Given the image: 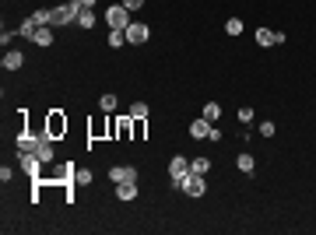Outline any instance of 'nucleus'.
Listing matches in <instances>:
<instances>
[{"instance_id": "nucleus-9", "label": "nucleus", "mask_w": 316, "mask_h": 235, "mask_svg": "<svg viewBox=\"0 0 316 235\" xmlns=\"http://www.w3.org/2000/svg\"><path fill=\"white\" fill-rule=\"evenodd\" d=\"M113 134H116V137H130V134H134V116H130V112L120 116V120L113 123Z\"/></svg>"}, {"instance_id": "nucleus-21", "label": "nucleus", "mask_w": 316, "mask_h": 235, "mask_svg": "<svg viewBox=\"0 0 316 235\" xmlns=\"http://www.w3.org/2000/svg\"><path fill=\"white\" fill-rule=\"evenodd\" d=\"M35 32H39V25H35V18H28V21H25V25H21V35H25V39H32V42H35Z\"/></svg>"}, {"instance_id": "nucleus-18", "label": "nucleus", "mask_w": 316, "mask_h": 235, "mask_svg": "<svg viewBox=\"0 0 316 235\" xmlns=\"http://www.w3.org/2000/svg\"><path fill=\"white\" fill-rule=\"evenodd\" d=\"M190 172L207 175V172H211V158H193V161H190Z\"/></svg>"}, {"instance_id": "nucleus-31", "label": "nucleus", "mask_w": 316, "mask_h": 235, "mask_svg": "<svg viewBox=\"0 0 316 235\" xmlns=\"http://www.w3.org/2000/svg\"><path fill=\"white\" fill-rule=\"evenodd\" d=\"M81 4H84V7H95V0H81Z\"/></svg>"}, {"instance_id": "nucleus-11", "label": "nucleus", "mask_w": 316, "mask_h": 235, "mask_svg": "<svg viewBox=\"0 0 316 235\" xmlns=\"http://www.w3.org/2000/svg\"><path fill=\"white\" fill-rule=\"evenodd\" d=\"M116 197H120L123 204H130V200L137 197V183H116Z\"/></svg>"}, {"instance_id": "nucleus-14", "label": "nucleus", "mask_w": 316, "mask_h": 235, "mask_svg": "<svg viewBox=\"0 0 316 235\" xmlns=\"http://www.w3.org/2000/svg\"><path fill=\"white\" fill-rule=\"evenodd\" d=\"M253 165H256V161H253V155H246V151L236 158V168L242 172V175H253Z\"/></svg>"}, {"instance_id": "nucleus-20", "label": "nucleus", "mask_w": 316, "mask_h": 235, "mask_svg": "<svg viewBox=\"0 0 316 235\" xmlns=\"http://www.w3.org/2000/svg\"><path fill=\"white\" fill-rule=\"evenodd\" d=\"M32 18H35V25H53V11H49V7H39Z\"/></svg>"}, {"instance_id": "nucleus-17", "label": "nucleus", "mask_w": 316, "mask_h": 235, "mask_svg": "<svg viewBox=\"0 0 316 235\" xmlns=\"http://www.w3.org/2000/svg\"><path fill=\"white\" fill-rule=\"evenodd\" d=\"M204 120H207V123H218V120H222V105H218V102H207V105H204Z\"/></svg>"}, {"instance_id": "nucleus-19", "label": "nucleus", "mask_w": 316, "mask_h": 235, "mask_svg": "<svg viewBox=\"0 0 316 235\" xmlns=\"http://www.w3.org/2000/svg\"><path fill=\"white\" fill-rule=\"evenodd\" d=\"M78 25H81V28H95V7H84V11H81Z\"/></svg>"}, {"instance_id": "nucleus-4", "label": "nucleus", "mask_w": 316, "mask_h": 235, "mask_svg": "<svg viewBox=\"0 0 316 235\" xmlns=\"http://www.w3.org/2000/svg\"><path fill=\"white\" fill-rule=\"evenodd\" d=\"M109 179L113 183H137V168L134 165H113L109 168Z\"/></svg>"}, {"instance_id": "nucleus-30", "label": "nucleus", "mask_w": 316, "mask_h": 235, "mask_svg": "<svg viewBox=\"0 0 316 235\" xmlns=\"http://www.w3.org/2000/svg\"><path fill=\"white\" fill-rule=\"evenodd\" d=\"M0 179H4V183H11V179H14V168H7V165H4V168H0Z\"/></svg>"}, {"instance_id": "nucleus-3", "label": "nucleus", "mask_w": 316, "mask_h": 235, "mask_svg": "<svg viewBox=\"0 0 316 235\" xmlns=\"http://www.w3.org/2000/svg\"><path fill=\"white\" fill-rule=\"evenodd\" d=\"M148 35H151L148 25H141V21H130V25H127V42H130V46H144Z\"/></svg>"}, {"instance_id": "nucleus-7", "label": "nucleus", "mask_w": 316, "mask_h": 235, "mask_svg": "<svg viewBox=\"0 0 316 235\" xmlns=\"http://www.w3.org/2000/svg\"><path fill=\"white\" fill-rule=\"evenodd\" d=\"M211 130H215V123H207V120H204V116H200V120H193V123H190V137H193V141H204V137H207V134H211Z\"/></svg>"}, {"instance_id": "nucleus-24", "label": "nucleus", "mask_w": 316, "mask_h": 235, "mask_svg": "<svg viewBox=\"0 0 316 235\" xmlns=\"http://www.w3.org/2000/svg\"><path fill=\"white\" fill-rule=\"evenodd\" d=\"M98 109H102V112H113V109H116V95H102V98H98Z\"/></svg>"}, {"instance_id": "nucleus-25", "label": "nucleus", "mask_w": 316, "mask_h": 235, "mask_svg": "<svg viewBox=\"0 0 316 235\" xmlns=\"http://www.w3.org/2000/svg\"><path fill=\"white\" fill-rule=\"evenodd\" d=\"M130 116H134V120H148V105H144V102H134V105H130Z\"/></svg>"}, {"instance_id": "nucleus-15", "label": "nucleus", "mask_w": 316, "mask_h": 235, "mask_svg": "<svg viewBox=\"0 0 316 235\" xmlns=\"http://www.w3.org/2000/svg\"><path fill=\"white\" fill-rule=\"evenodd\" d=\"M35 46H53V28L39 25V32H35Z\"/></svg>"}, {"instance_id": "nucleus-2", "label": "nucleus", "mask_w": 316, "mask_h": 235, "mask_svg": "<svg viewBox=\"0 0 316 235\" xmlns=\"http://www.w3.org/2000/svg\"><path fill=\"white\" fill-rule=\"evenodd\" d=\"M106 21H109V28H127V25H130V11H127L123 4H113V7L106 11Z\"/></svg>"}, {"instance_id": "nucleus-22", "label": "nucleus", "mask_w": 316, "mask_h": 235, "mask_svg": "<svg viewBox=\"0 0 316 235\" xmlns=\"http://www.w3.org/2000/svg\"><path fill=\"white\" fill-rule=\"evenodd\" d=\"M225 32H229L232 39H236V35H242V21H239V18H229V21H225Z\"/></svg>"}, {"instance_id": "nucleus-10", "label": "nucleus", "mask_w": 316, "mask_h": 235, "mask_svg": "<svg viewBox=\"0 0 316 235\" xmlns=\"http://www.w3.org/2000/svg\"><path fill=\"white\" fill-rule=\"evenodd\" d=\"M35 155L42 158V165H46V161H53V158H57V151H53V137H49V134H46V137H42V141H39V148H35Z\"/></svg>"}, {"instance_id": "nucleus-6", "label": "nucleus", "mask_w": 316, "mask_h": 235, "mask_svg": "<svg viewBox=\"0 0 316 235\" xmlns=\"http://www.w3.org/2000/svg\"><path fill=\"white\" fill-rule=\"evenodd\" d=\"M46 134H49V137H60V134H67V120H64L60 112H49V123H46Z\"/></svg>"}, {"instance_id": "nucleus-8", "label": "nucleus", "mask_w": 316, "mask_h": 235, "mask_svg": "<svg viewBox=\"0 0 316 235\" xmlns=\"http://www.w3.org/2000/svg\"><path fill=\"white\" fill-rule=\"evenodd\" d=\"M186 172H190V161H186L183 155H176L172 161H169V175H172V183H176V179H183Z\"/></svg>"}, {"instance_id": "nucleus-23", "label": "nucleus", "mask_w": 316, "mask_h": 235, "mask_svg": "<svg viewBox=\"0 0 316 235\" xmlns=\"http://www.w3.org/2000/svg\"><path fill=\"white\" fill-rule=\"evenodd\" d=\"M74 183L78 186H91V172L88 168H74Z\"/></svg>"}, {"instance_id": "nucleus-16", "label": "nucleus", "mask_w": 316, "mask_h": 235, "mask_svg": "<svg viewBox=\"0 0 316 235\" xmlns=\"http://www.w3.org/2000/svg\"><path fill=\"white\" fill-rule=\"evenodd\" d=\"M106 42H109V46H113V49H120V46H123V42H127V28H113V32H109V39H106Z\"/></svg>"}, {"instance_id": "nucleus-5", "label": "nucleus", "mask_w": 316, "mask_h": 235, "mask_svg": "<svg viewBox=\"0 0 316 235\" xmlns=\"http://www.w3.org/2000/svg\"><path fill=\"white\" fill-rule=\"evenodd\" d=\"M285 35L274 32V28H256V46H281Z\"/></svg>"}, {"instance_id": "nucleus-29", "label": "nucleus", "mask_w": 316, "mask_h": 235, "mask_svg": "<svg viewBox=\"0 0 316 235\" xmlns=\"http://www.w3.org/2000/svg\"><path fill=\"white\" fill-rule=\"evenodd\" d=\"M123 7H127V11H141V7H144V0H123Z\"/></svg>"}, {"instance_id": "nucleus-27", "label": "nucleus", "mask_w": 316, "mask_h": 235, "mask_svg": "<svg viewBox=\"0 0 316 235\" xmlns=\"http://www.w3.org/2000/svg\"><path fill=\"white\" fill-rule=\"evenodd\" d=\"M144 137V120H134V141Z\"/></svg>"}, {"instance_id": "nucleus-1", "label": "nucleus", "mask_w": 316, "mask_h": 235, "mask_svg": "<svg viewBox=\"0 0 316 235\" xmlns=\"http://www.w3.org/2000/svg\"><path fill=\"white\" fill-rule=\"evenodd\" d=\"M179 193H186V197H204L207 193V183H204V175H197V172H186L183 179H176L172 183Z\"/></svg>"}, {"instance_id": "nucleus-12", "label": "nucleus", "mask_w": 316, "mask_h": 235, "mask_svg": "<svg viewBox=\"0 0 316 235\" xmlns=\"http://www.w3.org/2000/svg\"><path fill=\"white\" fill-rule=\"evenodd\" d=\"M0 64H4V71H18V67L25 64V56H21V53H14V49H7Z\"/></svg>"}, {"instance_id": "nucleus-26", "label": "nucleus", "mask_w": 316, "mask_h": 235, "mask_svg": "<svg viewBox=\"0 0 316 235\" xmlns=\"http://www.w3.org/2000/svg\"><path fill=\"white\" fill-rule=\"evenodd\" d=\"M253 116H256V112H253L249 105H242V109H239V120H242V123H253Z\"/></svg>"}, {"instance_id": "nucleus-13", "label": "nucleus", "mask_w": 316, "mask_h": 235, "mask_svg": "<svg viewBox=\"0 0 316 235\" xmlns=\"http://www.w3.org/2000/svg\"><path fill=\"white\" fill-rule=\"evenodd\" d=\"M42 137H46V134H39V137H32V134H21V137H18V148H21V151H35Z\"/></svg>"}, {"instance_id": "nucleus-28", "label": "nucleus", "mask_w": 316, "mask_h": 235, "mask_svg": "<svg viewBox=\"0 0 316 235\" xmlns=\"http://www.w3.org/2000/svg\"><path fill=\"white\" fill-rule=\"evenodd\" d=\"M260 134H264V137H274V123L264 120V123H260Z\"/></svg>"}]
</instances>
